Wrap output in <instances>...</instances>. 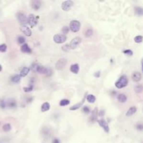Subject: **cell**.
Wrapping results in <instances>:
<instances>
[{
	"label": "cell",
	"instance_id": "cell-25",
	"mask_svg": "<svg viewBox=\"0 0 143 143\" xmlns=\"http://www.w3.org/2000/svg\"><path fill=\"white\" fill-rule=\"evenodd\" d=\"M87 101L90 103H94L96 101V97L93 94H89L86 98Z\"/></svg>",
	"mask_w": 143,
	"mask_h": 143
},
{
	"label": "cell",
	"instance_id": "cell-31",
	"mask_svg": "<svg viewBox=\"0 0 143 143\" xmlns=\"http://www.w3.org/2000/svg\"><path fill=\"white\" fill-rule=\"evenodd\" d=\"M69 103H70V101H69V100H68V99H62V100L60 101L59 105H60L61 106H66V105H69Z\"/></svg>",
	"mask_w": 143,
	"mask_h": 143
},
{
	"label": "cell",
	"instance_id": "cell-37",
	"mask_svg": "<svg viewBox=\"0 0 143 143\" xmlns=\"http://www.w3.org/2000/svg\"><path fill=\"white\" fill-rule=\"evenodd\" d=\"M33 89H34V87H33V85H29V87H27L23 88L24 92H32V90H33Z\"/></svg>",
	"mask_w": 143,
	"mask_h": 143
},
{
	"label": "cell",
	"instance_id": "cell-3",
	"mask_svg": "<svg viewBox=\"0 0 143 143\" xmlns=\"http://www.w3.org/2000/svg\"><path fill=\"white\" fill-rule=\"evenodd\" d=\"M67 39V37L66 36V35L64 34H56L53 36V40L56 43L60 44V43H63Z\"/></svg>",
	"mask_w": 143,
	"mask_h": 143
},
{
	"label": "cell",
	"instance_id": "cell-42",
	"mask_svg": "<svg viewBox=\"0 0 143 143\" xmlns=\"http://www.w3.org/2000/svg\"><path fill=\"white\" fill-rule=\"evenodd\" d=\"M104 114H105V111H104L103 110H100V111L98 112V116H100V117H103Z\"/></svg>",
	"mask_w": 143,
	"mask_h": 143
},
{
	"label": "cell",
	"instance_id": "cell-6",
	"mask_svg": "<svg viewBox=\"0 0 143 143\" xmlns=\"http://www.w3.org/2000/svg\"><path fill=\"white\" fill-rule=\"evenodd\" d=\"M81 43V39L79 36H77V37H75L73 39H72V40L69 43V48L71 50H74L77 48L79 44Z\"/></svg>",
	"mask_w": 143,
	"mask_h": 143
},
{
	"label": "cell",
	"instance_id": "cell-27",
	"mask_svg": "<svg viewBox=\"0 0 143 143\" xmlns=\"http://www.w3.org/2000/svg\"><path fill=\"white\" fill-rule=\"evenodd\" d=\"M135 13L136 15L139 16H142L143 15V9L140 6L135 7Z\"/></svg>",
	"mask_w": 143,
	"mask_h": 143
},
{
	"label": "cell",
	"instance_id": "cell-32",
	"mask_svg": "<svg viewBox=\"0 0 143 143\" xmlns=\"http://www.w3.org/2000/svg\"><path fill=\"white\" fill-rule=\"evenodd\" d=\"M17 43L18 44H20V45H23L24 43V42H25V39H24L23 36H18L17 37Z\"/></svg>",
	"mask_w": 143,
	"mask_h": 143
},
{
	"label": "cell",
	"instance_id": "cell-12",
	"mask_svg": "<svg viewBox=\"0 0 143 143\" xmlns=\"http://www.w3.org/2000/svg\"><path fill=\"white\" fill-rule=\"evenodd\" d=\"M31 7L34 10H39L41 7V1L39 0H34L31 1Z\"/></svg>",
	"mask_w": 143,
	"mask_h": 143
},
{
	"label": "cell",
	"instance_id": "cell-4",
	"mask_svg": "<svg viewBox=\"0 0 143 143\" xmlns=\"http://www.w3.org/2000/svg\"><path fill=\"white\" fill-rule=\"evenodd\" d=\"M17 19L18 22L23 26H24L27 23V17L21 12H19L17 13Z\"/></svg>",
	"mask_w": 143,
	"mask_h": 143
},
{
	"label": "cell",
	"instance_id": "cell-28",
	"mask_svg": "<svg viewBox=\"0 0 143 143\" xmlns=\"http://www.w3.org/2000/svg\"><path fill=\"white\" fill-rule=\"evenodd\" d=\"M40 64H37V63H33L31 65V70L33 72H35V73H37V71L39 69V67Z\"/></svg>",
	"mask_w": 143,
	"mask_h": 143
},
{
	"label": "cell",
	"instance_id": "cell-33",
	"mask_svg": "<svg viewBox=\"0 0 143 143\" xmlns=\"http://www.w3.org/2000/svg\"><path fill=\"white\" fill-rule=\"evenodd\" d=\"M6 103L5 100L3 98L0 99V108L1 109H4L6 108Z\"/></svg>",
	"mask_w": 143,
	"mask_h": 143
},
{
	"label": "cell",
	"instance_id": "cell-44",
	"mask_svg": "<svg viewBox=\"0 0 143 143\" xmlns=\"http://www.w3.org/2000/svg\"><path fill=\"white\" fill-rule=\"evenodd\" d=\"M100 75H101V72L98 71V72H96L94 73V76H95L96 78H98V77H100Z\"/></svg>",
	"mask_w": 143,
	"mask_h": 143
},
{
	"label": "cell",
	"instance_id": "cell-24",
	"mask_svg": "<svg viewBox=\"0 0 143 143\" xmlns=\"http://www.w3.org/2000/svg\"><path fill=\"white\" fill-rule=\"evenodd\" d=\"M85 37H90L92 34H93V29H92V28H91V27H87L86 29H85Z\"/></svg>",
	"mask_w": 143,
	"mask_h": 143
},
{
	"label": "cell",
	"instance_id": "cell-46",
	"mask_svg": "<svg viewBox=\"0 0 143 143\" xmlns=\"http://www.w3.org/2000/svg\"><path fill=\"white\" fill-rule=\"evenodd\" d=\"M0 124H1V121H0Z\"/></svg>",
	"mask_w": 143,
	"mask_h": 143
},
{
	"label": "cell",
	"instance_id": "cell-20",
	"mask_svg": "<svg viewBox=\"0 0 143 143\" xmlns=\"http://www.w3.org/2000/svg\"><path fill=\"white\" fill-rule=\"evenodd\" d=\"M43 135L46 137H49L51 135V131L49 128H43L42 129Z\"/></svg>",
	"mask_w": 143,
	"mask_h": 143
},
{
	"label": "cell",
	"instance_id": "cell-41",
	"mask_svg": "<svg viewBox=\"0 0 143 143\" xmlns=\"http://www.w3.org/2000/svg\"><path fill=\"white\" fill-rule=\"evenodd\" d=\"M136 128H137V130L142 131V130H143V124H142V123H139V124H137L136 125Z\"/></svg>",
	"mask_w": 143,
	"mask_h": 143
},
{
	"label": "cell",
	"instance_id": "cell-22",
	"mask_svg": "<svg viewBox=\"0 0 143 143\" xmlns=\"http://www.w3.org/2000/svg\"><path fill=\"white\" fill-rule=\"evenodd\" d=\"M117 100L120 103H125L127 101V97L124 94H119L117 96Z\"/></svg>",
	"mask_w": 143,
	"mask_h": 143
},
{
	"label": "cell",
	"instance_id": "cell-15",
	"mask_svg": "<svg viewBox=\"0 0 143 143\" xmlns=\"http://www.w3.org/2000/svg\"><path fill=\"white\" fill-rule=\"evenodd\" d=\"M98 108H95L93 111L92 112V116L90 117V121L91 122H94L96 121H97V118H98Z\"/></svg>",
	"mask_w": 143,
	"mask_h": 143
},
{
	"label": "cell",
	"instance_id": "cell-14",
	"mask_svg": "<svg viewBox=\"0 0 143 143\" xmlns=\"http://www.w3.org/2000/svg\"><path fill=\"white\" fill-rule=\"evenodd\" d=\"M85 96H86V94L84 96V98H82V100L80 102H79L78 103L73 105V106H71V107L69 108V110H76L79 109L81 106H82V105H83V104H84V103H85Z\"/></svg>",
	"mask_w": 143,
	"mask_h": 143
},
{
	"label": "cell",
	"instance_id": "cell-35",
	"mask_svg": "<svg viewBox=\"0 0 143 143\" xmlns=\"http://www.w3.org/2000/svg\"><path fill=\"white\" fill-rule=\"evenodd\" d=\"M134 40H135V43H140L143 41V36H137L134 38Z\"/></svg>",
	"mask_w": 143,
	"mask_h": 143
},
{
	"label": "cell",
	"instance_id": "cell-30",
	"mask_svg": "<svg viewBox=\"0 0 143 143\" xmlns=\"http://www.w3.org/2000/svg\"><path fill=\"white\" fill-rule=\"evenodd\" d=\"M134 89H135V92L136 93L140 94L143 91V85H137L134 88Z\"/></svg>",
	"mask_w": 143,
	"mask_h": 143
},
{
	"label": "cell",
	"instance_id": "cell-36",
	"mask_svg": "<svg viewBox=\"0 0 143 143\" xmlns=\"http://www.w3.org/2000/svg\"><path fill=\"white\" fill-rule=\"evenodd\" d=\"M69 30H70V29H69V27L64 26V27H63V28H62V32L64 34V35H66V34H67L69 32Z\"/></svg>",
	"mask_w": 143,
	"mask_h": 143
},
{
	"label": "cell",
	"instance_id": "cell-17",
	"mask_svg": "<svg viewBox=\"0 0 143 143\" xmlns=\"http://www.w3.org/2000/svg\"><path fill=\"white\" fill-rule=\"evenodd\" d=\"M70 71H71L73 73H74V74L78 73V72H79L80 71L79 65L78 64H73V65H71V67H70Z\"/></svg>",
	"mask_w": 143,
	"mask_h": 143
},
{
	"label": "cell",
	"instance_id": "cell-23",
	"mask_svg": "<svg viewBox=\"0 0 143 143\" xmlns=\"http://www.w3.org/2000/svg\"><path fill=\"white\" fill-rule=\"evenodd\" d=\"M20 79H21V77L18 74H15L14 75H13L11 78V82H13V83H17V82H19L20 81Z\"/></svg>",
	"mask_w": 143,
	"mask_h": 143
},
{
	"label": "cell",
	"instance_id": "cell-38",
	"mask_svg": "<svg viewBox=\"0 0 143 143\" xmlns=\"http://www.w3.org/2000/svg\"><path fill=\"white\" fill-rule=\"evenodd\" d=\"M82 112L85 113V114H89L90 113V112H91V110H90V108H89V107H87V106H85V107H83L82 108Z\"/></svg>",
	"mask_w": 143,
	"mask_h": 143
},
{
	"label": "cell",
	"instance_id": "cell-40",
	"mask_svg": "<svg viewBox=\"0 0 143 143\" xmlns=\"http://www.w3.org/2000/svg\"><path fill=\"white\" fill-rule=\"evenodd\" d=\"M125 55H126L128 56H132L133 55V51L132 50H124V52H123Z\"/></svg>",
	"mask_w": 143,
	"mask_h": 143
},
{
	"label": "cell",
	"instance_id": "cell-8",
	"mask_svg": "<svg viewBox=\"0 0 143 143\" xmlns=\"http://www.w3.org/2000/svg\"><path fill=\"white\" fill-rule=\"evenodd\" d=\"M73 4L74 3L73 1H71V0L65 1H63L62 4V8L64 11H69L73 7Z\"/></svg>",
	"mask_w": 143,
	"mask_h": 143
},
{
	"label": "cell",
	"instance_id": "cell-5",
	"mask_svg": "<svg viewBox=\"0 0 143 143\" xmlns=\"http://www.w3.org/2000/svg\"><path fill=\"white\" fill-rule=\"evenodd\" d=\"M67 64V59L65 58H62L57 61L55 64V69L57 70H62L63 69L65 66Z\"/></svg>",
	"mask_w": 143,
	"mask_h": 143
},
{
	"label": "cell",
	"instance_id": "cell-39",
	"mask_svg": "<svg viewBox=\"0 0 143 143\" xmlns=\"http://www.w3.org/2000/svg\"><path fill=\"white\" fill-rule=\"evenodd\" d=\"M62 50L64 51V52H69V51L70 50L69 44H66V45L63 46L62 47Z\"/></svg>",
	"mask_w": 143,
	"mask_h": 143
},
{
	"label": "cell",
	"instance_id": "cell-26",
	"mask_svg": "<svg viewBox=\"0 0 143 143\" xmlns=\"http://www.w3.org/2000/svg\"><path fill=\"white\" fill-rule=\"evenodd\" d=\"M47 71H48V69H46L44 66L40 65L39 67V69L37 71V73H39L40 74H46Z\"/></svg>",
	"mask_w": 143,
	"mask_h": 143
},
{
	"label": "cell",
	"instance_id": "cell-2",
	"mask_svg": "<svg viewBox=\"0 0 143 143\" xmlns=\"http://www.w3.org/2000/svg\"><path fill=\"white\" fill-rule=\"evenodd\" d=\"M80 29V23L78 20H73L70 23L69 29H71L73 32L75 33V32H79Z\"/></svg>",
	"mask_w": 143,
	"mask_h": 143
},
{
	"label": "cell",
	"instance_id": "cell-19",
	"mask_svg": "<svg viewBox=\"0 0 143 143\" xmlns=\"http://www.w3.org/2000/svg\"><path fill=\"white\" fill-rule=\"evenodd\" d=\"M50 109V105L48 102H45L44 103L42 104L41 108H40L41 112H43L48 111Z\"/></svg>",
	"mask_w": 143,
	"mask_h": 143
},
{
	"label": "cell",
	"instance_id": "cell-7",
	"mask_svg": "<svg viewBox=\"0 0 143 143\" xmlns=\"http://www.w3.org/2000/svg\"><path fill=\"white\" fill-rule=\"evenodd\" d=\"M36 16H35L34 14H29L27 17V23L29 24V26L33 28L37 24V20Z\"/></svg>",
	"mask_w": 143,
	"mask_h": 143
},
{
	"label": "cell",
	"instance_id": "cell-43",
	"mask_svg": "<svg viewBox=\"0 0 143 143\" xmlns=\"http://www.w3.org/2000/svg\"><path fill=\"white\" fill-rule=\"evenodd\" d=\"M52 143H60V141L58 138H54V140H52Z\"/></svg>",
	"mask_w": 143,
	"mask_h": 143
},
{
	"label": "cell",
	"instance_id": "cell-13",
	"mask_svg": "<svg viewBox=\"0 0 143 143\" xmlns=\"http://www.w3.org/2000/svg\"><path fill=\"white\" fill-rule=\"evenodd\" d=\"M142 79V75L140 72L135 71L132 74V80L135 82H138Z\"/></svg>",
	"mask_w": 143,
	"mask_h": 143
},
{
	"label": "cell",
	"instance_id": "cell-21",
	"mask_svg": "<svg viewBox=\"0 0 143 143\" xmlns=\"http://www.w3.org/2000/svg\"><path fill=\"white\" fill-rule=\"evenodd\" d=\"M29 71H30V69L28 68V67H24L22 71H20V77H25L26 75H28V73H29Z\"/></svg>",
	"mask_w": 143,
	"mask_h": 143
},
{
	"label": "cell",
	"instance_id": "cell-18",
	"mask_svg": "<svg viewBox=\"0 0 143 143\" xmlns=\"http://www.w3.org/2000/svg\"><path fill=\"white\" fill-rule=\"evenodd\" d=\"M137 111V108H136V107L135 106H132V107H131L128 110V111L126 112V115L127 116V117H130V116H132L133 114H134L135 112Z\"/></svg>",
	"mask_w": 143,
	"mask_h": 143
},
{
	"label": "cell",
	"instance_id": "cell-29",
	"mask_svg": "<svg viewBox=\"0 0 143 143\" xmlns=\"http://www.w3.org/2000/svg\"><path fill=\"white\" fill-rule=\"evenodd\" d=\"M3 131L4 132H8L9 131L11 130V125L10 124H5L4 126H3Z\"/></svg>",
	"mask_w": 143,
	"mask_h": 143
},
{
	"label": "cell",
	"instance_id": "cell-9",
	"mask_svg": "<svg viewBox=\"0 0 143 143\" xmlns=\"http://www.w3.org/2000/svg\"><path fill=\"white\" fill-rule=\"evenodd\" d=\"M97 122L98 123V124L103 128V130L106 133H109L110 131V128L108 126V124L107 123V121L103 119H101L97 120Z\"/></svg>",
	"mask_w": 143,
	"mask_h": 143
},
{
	"label": "cell",
	"instance_id": "cell-45",
	"mask_svg": "<svg viewBox=\"0 0 143 143\" xmlns=\"http://www.w3.org/2000/svg\"><path fill=\"white\" fill-rule=\"evenodd\" d=\"M1 70H2V66H1L0 65V72L1 71Z\"/></svg>",
	"mask_w": 143,
	"mask_h": 143
},
{
	"label": "cell",
	"instance_id": "cell-16",
	"mask_svg": "<svg viewBox=\"0 0 143 143\" xmlns=\"http://www.w3.org/2000/svg\"><path fill=\"white\" fill-rule=\"evenodd\" d=\"M20 50L23 52H24V53H31L32 52V49L29 47L28 44H27V43H24L23 45H22Z\"/></svg>",
	"mask_w": 143,
	"mask_h": 143
},
{
	"label": "cell",
	"instance_id": "cell-34",
	"mask_svg": "<svg viewBox=\"0 0 143 143\" xmlns=\"http://www.w3.org/2000/svg\"><path fill=\"white\" fill-rule=\"evenodd\" d=\"M7 50V46L6 44L3 43L0 45V52H5Z\"/></svg>",
	"mask_w": 143,
	"mask_h": 143
},
{
	"label": "cell",
	"instance_id": "cell-11",
	"mask_svg": "<svg viewBox=\"0 0 143 143\" xmlns=\"http://www.w3.org/2000/svg\"><path fill=\"white\" fill-rule=\"evenodd\" d=\"M6 103V105L9 108L13 109L17 107V102H16V100L15 98H11L8 99V101Z\"/></svg>",
	"mask_w": 143,
	"mask_h": 143
},
{
	"label": "cell",
	"instance_id": "cell-10",
	"mask_svg": "<svg viewBox=\"0 0 143 143\" xmlns=\"http://www.w3.org/2000/svg\"><path fill=\"white\" fill-rule=\"evenodd\" d=\"M20 31L23 32L24 35H26L27 36H32V30L30 29V28H29V27H27L26 25H24V26H23V25H22V26L20 27Z\"/></svg>",
	"mask_w": 143,
	"mask_h": 143
},
{
	"label": "cell",
	"instance_id": "cell-1",
	"mask_svg": "<svg viewBox=\"0 0 143 143\" xmlns=\"http://www.w3.org/2000/svg\"><path fill=\"white\" fill-rule=\"evenodd\" d=\"M128 85V78L126 75H122L119 78V80L115 82V87L117 89H121V88L126 87Z\"/></svg>",
	"mask_w": 143,
	"mask_h": 143
}]
</instances>
